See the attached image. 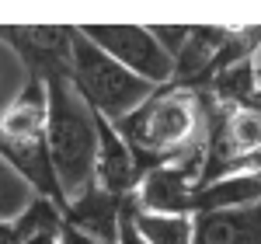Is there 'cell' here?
I'll return each mask as SVG.
<instances>
[{
	"instance_id": "6da1fadb",
	"label": "cell",
	"mask_w": 261,
	"mask_h": 244,
	"mask_svg": "<svg viewBox=\"0 0 261 244\" xmlns=\"http://www.w3.org/2000/svg\"><path fill=\"white\" fill-rule=\"evenodd\" d=\"M119 136L133 150L146 171L171 164L205 143L202 133V94L178 84L157 87L146 102L125 115L122 122H112Z\"/></svg>"
},
{
	"instance_id": "52a82bcc",
	"label": "cell",
	"mask_w": 261,
	"mask_h": 244,
	"mask_svg": "<svg viewBox=\"0 0 261 244\" xmlns=\"http://www.w3.org/2000/svg\"><path fill=\"white\" fill-rule=\"evenodd\" d=\"M122 206L125 199L108 196L105 188L91 185L81 196H73L63 206V224L70 230H77L84 237H94L105 244H119V224H122Z\"/></svg>"
},
{
	"instance_id": "ac0fdd59",
	"label": "cell",
	"mask_w": 261,
	"mask_h": 244,
	"mask_svg": "<svg viewBox=\"0 0 261 244\" xmlns=\"http://www.w3.org/2000/svg\"><path fill=\"white\" fill-rule=\"evenodd\" d=\"M241 108H251V112H258V115H261V87H254V94H251Z\"/></svg>"
},
{
	"instance_id": "7a4b0ae2",
	"label": "cell",
	"mask_w": 261,
	"mask_h": 244,
	"mask_svg": "<svg viewBox=\"0 0 261 244\" xmlns=\"http://www.w3.org/2000/svg\"><path fill=\"white\" fill-rule=\"evenodd\" d=\"M49 94V122H45V147L56 171L66 203L94 185V161H98V122L94 112L73 91L70 77L45 81Z\"/></svg>"
},
{
	"instance_id": "ba28073f",
	"label": "cell",
	"mask_w": 261,
	"mask_h": 244,
	"mask_svg": "<svg viewBox=\"0 0 261 244\" xmlns=\"http://www.w3.org/2000/svg\"><path fill=\"white\" fill-rule=\"evenodd\" d=\"M45 122H49V94L45 81L24 77L14 102L0 112V140L7 143H28L45 140Z\"/></svg>"
},
{
	"instance_id": "7c38bea8",
	"label": "cell",
	"mask_w": 261,
	"mask_h": 244,
	"mask_svg": "<svg viewBox=\"0 0 261 244\" xmlns=\"http://www.w3.org/2000/svg\"><path fill=\"white\" fill-rule=\"evenodd\" d=\"M32 199H35V192L28 188V182L0 157V224H11Z\"/></svg>"
},
{
	"instance_id": "4fadbf2b",
	"label": "cell",
	"mask_w": 261,
	"mask_h": 244,
	"mask_svg": "<svg viewBox=\"0 0 261 244\" xmlns=\"http://www.w3.org/2000/svg\"><path fill=\"white\" fill-rule=\"evenodd\" d=\"M119 244H143V237L136 234V227H133V196L125 199L122 206V224H119Z\"/></svg>"
},
{
	"instance_id": "8fae6325",
	"label": "cell",
	"mask_w": 261,
	"mask_h": 244,
	"mask_svg": "<svg viewBox=\"0 0 261 244\" xmlns=\"http://www.w3.org/2000/svg\"><path fill=\"white\" fill-rule=\"evenodd\" d=\"M133 227L143 244H192L195 220L192 216H171V213H143L133 203Z\"/></svg>"
},
{
	"instance_id": "e0dca14e",
	"label": "cell",
	"mask_w": 261,
	"mask_h": 244,
	"mask_svg": "<svg viewBox=\"0 0 261 244\" xmlns=\"http://www.w3.org/2000/svg\"><path fill=\"white\" fill-rule=\"evenodd\" d=\"M0 244H18V234L11 224H0Z\"/></svg>"
},
{
	"instance_id": "277c9868",
	"label": "cell",
	"mask_w": 261,
	"mask_h": 244,
	"mask_svg": "<svg viewBox=\"0 0 261 244\" xmlns=\"http://www.w3.org/2000/svg\"><path fill=\"white\" fill-rule=\"evenodd\" d=\"M84 39H91L101 53H108L112 60L125 66L129 74H136L140 81L164 87L174 81V60L164 49L157 35L150 28H136V25H87L81 28Z\"/></svg>"
},
{
	"instance_id": "9c48e42d",
	"label": "cell",
	"mask_w": 261,
	"mask_h": 244,
	"mask_svg": "<svg viewBox=\"0 0 261 244\" xmlns=\"http://www.w3.org/2000/svg\"><path fill=\"white\" fill-rule=\"evenodd\" d=\"M192 244H261V203L192 216Z\"/></svg>"
},
{
	"instance_id": "3957f363",
	"label": "cell",
	"mask_w": 261,
	"mask_h": 244,
	"mask_svg": "<svg viewBox=\"0 0 261 244\" xmlns=\"http://www.w3.org/2000/svg\"><path fill=\"white\" fill-rule=\"evenodd\" d=\"M70 84L84 98V105L108 122H122L133 115L157 87L140 81L125 66L101 53L91 39H84L81 28H73V53H70Z\"/></svg>"
},
{
	"instance_id": "5bb4252c",
	"label": "cell",
	"mask_w": 261,
	"mask_h": 244,
	"mask_svg": "<svg viewBox=\"0 0 261 244\" xmlns=\"http://www.w3.org/2000/svg\"><path fill=\"white\" fill-rule=\"evenodd\" d=\"M247 63H251V74H254V87H261V39H258V45L251 49Z\"/></svg>"
},
{
	"instance_id": "8992f818",
	"label": "cell",
	"mask_w": 261,
	"mask_h": 244,
	"mask_svg": "<svg viewBox=\"0 0 261 244\" xmlns=\"http://www.w3.org/2000/svg\"><path fill=\"white\" fill-rule=\"evenodd\" d=\"M98 122V161H94V185L105 188L108 196L129 199L136 192V185L143 182L146 167L140 164L136 150L119 136V129L108 119L94 115Z\"/></svg>"
},
{
	"instance_id": "2e32d148",
	"label": "cell",
	"mask_w": 261,
	"mask_h": 244,
	"mask_svg": "<svg viewBox=\"0 0 261 244\" xmlns=\"http://www.w3.org/2000/svg\"><path fill=\"white\" fill-rule=\"evenodd\" d=\"M18 244H63V234H39V237H24Z\"/></svg>"
},
{
	"instance_id": "5b68a950",
	"label": "cell",
	"mask_w": 261,
	"mask_h": 244,
	"mask_svg": "<svg viewBox=\"0 0 261 244\" xmlns=\"http://www.w3.org/2000/svg\"><path fill=\"white\" fill-rule=\"evenodd\" d=\"M0 42L21 60L28 77H70L73 28H0Z\"/></svg>"
},
{
	"instance_id": "30bf717a",
	"label": "cell",
	"mask_w": 261,
	"mask_h": 244,
	"mask_svg": "<svg viewBox=\"0 0 261 244\" xmlns=\"http://www.w3.org/2000/svg\"><path fill=\"white\" fill-rule=\"evenodd\" d=\"M261 203V178L258 175H223L216 182L195 188L192 196V216L216 213V209H241Z\"/></svg>"
},
{
	"instance_id": "9a60e30c",
	"label": "cell",
	"mask_w": 261,
	"mask_h": 244,
	"mask_svg": "<svg viewBox=\"0 0 261 244\" xmlns=\"http://www.w3.org/2000/svg\"><path fill=\"white\" fill-rule=\"evenodd\" d=\"M63 244H105V241H94V237H84L77 230H70V227L63 224Z\"/></svg>"
}]
</instances>
